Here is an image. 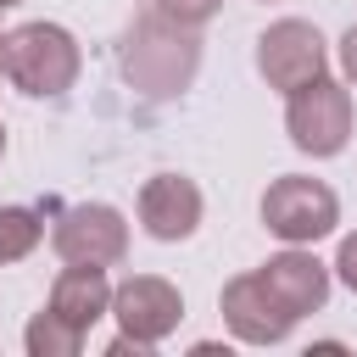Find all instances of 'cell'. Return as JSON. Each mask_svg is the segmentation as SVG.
<instances>
[{
    "instance_id": "obj_5",
    "label": "cell",
    "mask_w": 357,
    "mask_h": 357,
    "mask_svg": "<svg viewBox=\"0 0 357 357\" xmlns=\"http://www.w3.org/2000/svg\"><path fill=\"white\" fill-rule=\"evenodd\" d=\"M284 134L301 156L324 162V156H340L346 139H351V84L346 78H312L307 89L284 95Z\"/></svg>"
},
{
    "instance_id": "obj_10",
    "label": "cell",
    "mask_w": 357,
    "mask_h": 357,
    "mask_svg": "<svg viewBox=\"0 0 357 357\" xmlns=\"http://www.w3.org/2000/svg\"><path fill=\"white\" fill-rule=\"evenodd\" d=\"M257 273H262V284L279 296V307L296 312V318L324 312V301H329V279H335V268L318 262L312 245H284V251H273Z\"/></svg>"
},
{
    "instance_id": "obj_15",
    "label": "cell",
    "mask_w": 357,
    "mask_h": 357,
    "mask_svg": "<svg viewBox=\"0 0 357 357\" xmlns=\"http://www.w3.org/2000/svg\"><path fill=\"white\" fill-rule=\"evenodd\" d=\"M329 268H335V279H340V284L357 296V229L340 240V251H335V262H329Z\"/></svg>"
},
{
    "instance_id": "obj_12",
    "label": "cell",
    "mask_w": 357,
    "mask_h": 357,
    "mask_svg": "<svg viewBox=\"0 0 357 357\" xmlns=\"http://www.w3.org/2000/svg\"><path fill=\"white\" fill-rule=\"evenodd\" d=\"M22 346H28V357H78V351H84V329L45 307V312H33V318H28Z\"/></svg>"
},
{
    "instance_id": "obj_21",
    "label": "cell",
    "mask_w": 357,
    "mask_h": 357,
    "mask_svg": "<svg viewBox=\"0 0 357 357\" xmlns=\"http://www.w3.org/2000/svg\"><path fill=\"white\" fill-rule=\"evenodd\" d=\"M262 6H273V0H262Z\"/></svg>"
},
{
    "instance_id": "obj_19",
    "label": "cell",
    "mask_w": 357,
    "mask_h": 357,
    "mask_svg": "<svg viewBox=\"0 0 357 357\" xmlns=\"http://www.w3.org/2000/svg\"><path fill=\"white\" fill-rule=\"evenodd\" d=\"M0 11H6V6H0ZM0 39H6V28H0Z\"/></svg>"
},
{
    "instance_id": "obj_7",
    "label": "cell",
    "mask_w": 357,
    "mask_h": 357,
    "mask_svg": "<svg viewBox=\"0 0 357 357\" xmlns=\"http://www.w3.org/2000/svg\"><path fill=\"white\" fill-rule=\"evenodd\" d=\"M50 245L61 262H89V268H117L128 257V218L106 201H78L56 212Z\"/></svg>"
},
{
    "instance_id": "obj_1",
    "label": "cell",
    "mask_w": 357,
    "mask_h": 357,
    "mask_svg": "<svg viewBox=\"0 0 357 357\" xmlns=\"http://www.w3.org/2000/svg\"><path fill=\"white\" fill-rule=\"evenodd\" d=\"M117 73L145 100L184 95L195 84V73H201V28H184V22H173V17H162L151 6L145 17L128 22V33L117 45Z\"/></svg>"
},
{
    "instance_id": "obj_9",
    "label": "cell",
    "mask_w": 357,
    "mask_h": 357,
    "mask_svg": "<svg viewBox=\"0 0 357 357\" xmlns=\"http://www.w3.org/2000/svg\"><path fill=\"white\" fill-rule=\"evenodd\" d=\"M134 212H139V229H145L151 240L178 245V240H190V234L201 229L206 201H201V184H195V178H184V173H151V178L139 184Z\"/></svg>"
},
{
    "instance_id": "obj_13",
    "label": "cell",
    "mask_w": 357,
    "mask_h": 357,
    "mask_svg": "<svg viewBox=\"0 0 357 357\" xmlns=\"http://www.w3.org/2000/svg\"><path fill=\"white\" fill-rule=\"evenodd\" d=\"M39 240H45V218L33 206H0V268L33 257Z\"/></svg>"
},
{
    "instance_id": "obj_2",
    "label": "cell",
    "mask_w": 357,
    "mask_h": 357,
    "mask_svg": "<svg viewBox=\"0 0 357 357\" xmlns=\"http://www.w3.org/2000/svg\"><path fill=\"white\" fill-rule=\"evenodd\" d=\"M0 67L6 84L22 89L28 100H61L84 73V50L61 22H17L0 39Z\"/></svg>"
},
{
    "instance_id": "obj_18",
    "label": "cell",
    "mask_w": 357,
    "mask_h": 357,
    "mask_svg": "<svg viewBox=\"0 0 357 357\" xmlns=\"http://www.w3.org/2000/svg\"><path fill=\"white\" fill-rule=\"evenodd\" d=\"M0 6H22V0H0Z\"/></svg>"
},
{
    "instance_id": "obj_8",
    "label": "cell",
    "mask_w": 357,
    "mask_h": 357,
    "mask_svg": "<svg viewBox=\"0 0 357 357\" xmlns=\"http://www.w3.org/2000/svg\"><path fill=\"white\" fill-rule=\"evenodd\" d=\"M218 312H223V324H229V335H234L240 346H279V340H290V329L301 324L296 312L279 307V296L262 284V273L229 279V284L218 290Z\"/></svg>"
},
{
    "instance_id": "obj_20",
    "label": "cell",
    "mask_w": 357,
    "mask_h": 357,
    "mask_svg": "<svg viewBox=\"0 0 357 357\" xmlns=\"http://www.w3.org/2000/svg\"><path fill=\"white\" fill-rule=\"evenodd\" d=\"M0 78H6V67H0Z\"/></svg>"
},
{
    "instance_id": "obj_17",
    "label": "cell",
    "mask_w": 357,
    "mask_h": 357,
    "mask_svg": "<svg viewBox=\"0 0 357 357\" xmlns=\"http://www.w3.org/2000/svg\"><path fill=\"white\" fill-rule=\"evenodd\" d=\"M0 156H6V123H0Z\"/></svg>"
},
{
    "instance_id": "obj_4",
    "label": "cell",
    "mask_w": 357,
    "mask_h": 357,
    "mask_svg": "<svg viewBox=\"0 0 357 357\" xmlns=\"http://www.w3.org/2000/svg\"><path fill=\"white\" fill-rule=\"evenodd\" d=\"M340 223V195L312 173H279L262 190V229L284 245H318Z\"/></svg>"
},
{
    "instance_id": "obj_14",
    "label": "cell",
    "mask_w": 357,
    "mask_h": 357,
    "mask_svg": "<svg viewBox=\"0 0 357 357\" xmlns=\"http://www.w3.org/2000/svg\"><path fill=\"white\" fill-rule=\"evenodd\" d=\"M162 17H173V22H184V28H206L218 11H223V0H151Z\"/></svg>"
},
{
    "instance_id": "obj_6",
    "label": "cell",
    "mask_w": 357,
    "mask_h": 357,
    "mask_svg": "<svg viewBox=\"0 0 357 357\" xmlns=\"http://www.w3.org/2000/svg\"><path fill=\"white\" fill-rule=\"evenodd\" d=\"M257 73H262L268 89L296 95V89H307L312 78L329 73V45L307 17H279L257 33Z\"/></svg>"
},
{
    "instance_id": "obj_3",
    "label": "cell",
    "mask_w": 357,
    "mask_h": 357,
    "mask_svg": "<svg viewBox=\"0 0 357 357\" xmlns=\"http://www.w3.org/2000/svg\"><path fill=\"white\" fill-rule=\"evenodd\" d=\"M112 318H117L112 357H128V351L139 357L184 324V296L162 273H128L123 284H112Z\"/></svg>"
},
{
    "instance_id": "obj_16",
    "label": "cell",
    "mask_w": 357,
    "mask_h": 357,
    "mask_svg": "<svg viewBox=\"0 0 357 357\" xmlns=\"http://www.w3.org/2000/svg\"><path fill=\"white\" fill-rule=\"evenodd\" d=\"M335 56H340V78H346V84L357 89V22H351V28L340 33V50H335Z\"/></svg>"
},
{
    "instance_id": "obj_11",
    "label": "cell",
    "mask_w": 357,
    "mask_h": 357,
    "mask_svg": "<svg viewBox=\"0 0 357 357\" xmlns=\"http://www.w3.org/2000/svg\"><path fill=\"white\" fill-rule=\"evenodd\" d=\"M45 307L61 312L67 324H78V329L89 335L100 318H112V279H106V268L67 262V268L50 279V301H45Z\"/></svg>"
}]
</instances>
